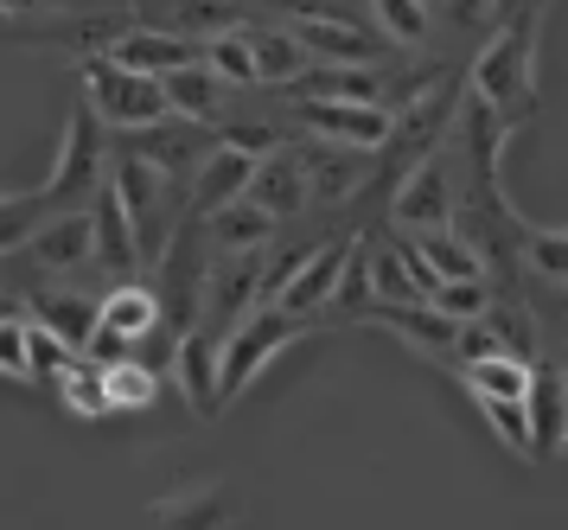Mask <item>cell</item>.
Masks as SVG:
<instances>
[{"instance_id":"1","label":"cell","mask_w":568,"mask_h":530,"mask_svg":"<svg viewBox=\"0 0 568 530\" xmlns=\"http://www.w3.org/2000/svg\"><path fill=\"white\" fill-rule=\"evenodd\" d=\"M103 173H109V128L97 122L90 109H71L45 186H32V192H0V256L20 250L45 218L90 204V192L103 186Z\"/></svg>"},{"instance_id":"2","label":"cell","mask_w":568,"mask_h":530,"mask_svg":"<svg viewBox=\"0 0 568 530\" xmlns=\"http://www.w3.org/2000/svg\"><path fill=\"white\" fill-rule=\"evenodd\" d=\"M542 13H549V0H524L517 13L486 32V46L473 51V64H466V90L498 109V122L505 128H524L537 116V32H542Z\"/></svg>"},{"instance_id":"3","label":"cell","mask_w":568,"mask_h":530,"mask_svg":"<svg viewBox=\"0 0 568 530\" xmlns=\"http://www.w3.org/2000/svg\"><path fill=\"white\" fill-rule=\"evenodd\" d=\"M307 332H320V320H307V313H287V307L275 301H256L243 320L231 327V339H224V352H217V409L236 403L250 383L268 371V358L287 352L294 339H307Z\"/></svg>"},{"instance_id":"4","label":"cell","mask_w":568,"mask_h":530,"mask_svg":"<svg viewBox=\"0 0 568 530\" xmlns=\"http://www.w3.org/2000/svg\"><path fill=\"white\" fill-rule=\"evenodd\" d=\"M78 77H83V109H90L109 134H129V128H148V122H160V116H173V109H166V83L129 71V64H115L109 51L78 58Z\"/></svg>"},{"instance_id":"5","label":"cell","mask_w":568,"mask_h":530,"mask_svg":"<svg viewBox=\"0 0 568 530\" xmlns=\"http://www.w3.org/2000/svg\"><path fill=\"white\" fill-rule=\"evenodd\" d=\"M166 327V301H160L154 281H109L103 301H97V327H90V358H122V352H141L148 339H160Z\"/></svg>"},{"instance_id":"6","label":"cell","mask_w":568,"mask_h":530,"mask_svg":"<svg viewBox=\"0 0 568 530\" xmlns=\"http://www.w3.org/2000/svg\"><path fill=\"white\" fill-rule=\"evenodd\" d=\"M7 262L32 269V288H27V294H39L45 281H78L83 269H97L90 204H78V211H58V218H45V224L32 230V237L20 243V250H7Z\"/></svg>"},{"instance_id":"7","label":"cell","mask_w":568,"mask_h":530,"mask_svg":"<svg viewBox=\"0 0 568 530\" xmlns=\"http://www.w3.org/2000/svg\"><path fill=\"white\" fill-rule=\"evenodd\" d=\"M454 199H460V186H454V160L447 148H428L422 160H409L403 173H396V192H389V230H440L454 224Z\"/></svg>"},{"instance_id":"8","label":"cell","mask_w":568,"mask_h":530,"mask_svg":"<svg viewBox=\"0 0 568 530\" xmlns=\"http://www.w3.org/2000/svg\"><path fill=\"white\" fill-rule=\"evenodd\" d=\"M282 116L307 128L320 141H345V148L384 153L389 141V109L384 102H352V97H282Z\"/></svg>"},{"instance_id":"9","label":"cell","mask_w":568,"mask_h":530,"mask_svg":"<svg viewBox=\"0 0 568 530\" xmlns=\"http://www.w3.org/2000/svg\"><path fill=\"white\" fill-rule=\"evenodd\" d=\"M90 237H97V276L103 281H129V276H141V237H134V218H129V204H122V192L109 186V173H103V186L90 192Z\"/></svg>"},{"instance_id":"10","label":"cell","mask_w":568,"mask_h":530,"mask_svg":"<svg viewBox=\"0 0 568 530\" xmlns=\"http://www.w3.org/2000/svg\"><path fill=\"white\" fill-rule=\"evenodd\" d=\"M524 416H530V460L568 454V378L556 371V358H537L530 364Z\"/></svg>"},{"instance_id":"11","label":"cell","mask_w":568,"mask_h":530,"mask_svg":"<svg viewBox=\"0 0 568 530\" xmlns=\"http://www.w3.org/2000/svg\"><path fill=\"white\" fill-rule=\"evenodd\" d=\"M358 250V237H338V243H313L301 262H294V276L282 281V294H275V307H287V313H307V320H320V307L333 301L338 276H345V256ZM326 332V327H320Z\"/></svg>"},{"instance_id":"12","label":"cell","mask_w":568,"mask_h":530,"mask_svg":"<svg viewBox=\"0 0 568 530\" xmlns=\"http://www.w3.org/2000/svg\"><path fill=\"white\" fill-rule=\"evenodd\" d=\"M250 199L282 224V218H301L313 211V192H307V167H301V148H268L256 153V167H250V186H243Z\"/></svg>"},{"instance_id":"13","label":"cell","mask_w":568,"mask_h":530,"mask_svg":"<svg viewBox=\"0 0 568 530\" xmlns=\"http://www.w3.org/2000/svg\"><path fill=\"white\" fill-rule=\"evenodd\" d=\"M294 32H301L307 58H326V64H384V58H396V46L384 32H371L364 20H294Z\"/></svg>"},{"instance_id":"14","label":"cell","mask_w":568,"mask_h":530,"mask_svg":"<svg viewBox=\"0 0 568 530\" xmlns=\"http://www.w3.org/2000/svg\"><path fill=\"white\" fill-rule=\"evenodd\" d=\"M199 230H205L211 256H250V250H268V243H275V218H268L250 192H236L231 204L205 211V218H199Z\"/></svg>"},{"instance_id":"15","label":"cell","mask_w":568,"mask_h":530,"mask_svg":"<svg viewBox=\"0 0 568 530\" xmlns=\"http://www.w3.org/2000/svg\"><path fill=\"white\" fill-rule=\"evenodd\" d=\"M250 167H256V153L231 148V141H217V148L199 160V173H192V186H185V218H205V211H217V204H231L243 186H250Z\"/></svg>"},{"instance_id":"16","label":"cell","mask_w":568,"mask_h":530,"mask_svg":"<svg viewBox=\"0 0 568 530\" xmlns=\"http://www.w3.org/2000/svg\"><path fill=\"white\" fill-rule=\"evenodd\" d=\"M160 83H166V109H173V116H185V122H211V128H217V116H224L231 97H236L205 58H192V64H180V71H166Z\"/></svg>"},{"instance_id":"17","label":"cell","mask_w":568,"mask_h":530,"mask_svg":"<svg viewBox=\"0 0 568 530\" xmlns=\"http://www.w3.org/2000/svg\"><path fill=\"white\" fill-rule=\"evenodd\" d=\"M109 58L129 64V71H141V77H166V71H180V64L199 58V39H185V32H160V26H129V32L109 46Z\"/></svg>"},{"instance_id":"18","label":"cell","mask_w":568,"mask_h":530,"mask_svg":"<svg viewBox=\"0 0 568 530\" xmlns=\"http://www.w3.org/2000/svg\"><path fill=\"white\" fill-rule=\"evenodd\" d=\"M243 39H250V51H256V77L262 83H294V77L307 71V46H301V32L287 20H262V13H250L243 20Z\"/></svg>"},{"instance_id":"19","label":"cell","mask_w":568,"mask_h":530,"mask_svg":"<svg viewBox=\"0 0 568 530\" xmlns=\"http://www.w3.org/2000/svg\"><path fill=\"white\" fill-rule=\"evenodd\" d=\"M301 167H307V192L313 204H338L352 199V186L364 179V167H371V153L364 148H326V141H301Z\"/></svg>"},{"instance_id":"20","label":"cell","mask_w":568,"mask_h":530,"mask_svg":"<svg viewBox=\"0 0 568 530\" xmlns=\"http://www.w3.org/2000/svg\"><path fill=\"white\" fill-rule=\"evenodd\" d=\"M231 518H236L231 486H173L166 499L141 511V524H231Z\"/></svg>"},{"instance_id":"21","label":"cell","mask_w":568,"mask_h":530,"mask_svg":"<svg viewBox=\"0 0 568 530\" xmlns=\"http://www.w3.org/2000/svg\"><path fill=\"white\" fill-rule=\"evenodd\" d=\"M103 364V390H109V409L115 416H141V409L160 403V371L154 364H141V352H122V358H97Z\"/></svg>"},{"instance_id":"22","label":"cell","mask_w":568,"mask_h":530,"mask_svg":"<svg viewBox=\"0 0 568 530\" xmlns=\"http://www.w3.org/2000/svg\"><path fill=\"white\" fill-rule=\"evenodd\" d=\"M52 390H58V403L71 409L78 422H109V416H115V409H109V390H103V364H97L90 352L71 358V364L58 371Z\"/></svg>"},{"instance_id":"23","label":"cell","mask_w":568,"mask_h":530,"mask_svg":"<svg viewBox=\"0 0 568 530\" xmlns=\"http://www.w3.org/2000/svg\"><path fill=\"white\" fill-rule=\"evenodd\" d=\"M415 250H422V262L435 269L440 281H454V276H486V256L473 250V237L454 224H440V230H415L409 237Z\"/></svg>"},{"instance_id":"24","label":"cell","mask_w":568,"mask_h":530,"mask_svg":"<svg viewBox=\"0 0 568 530\" xmlns=\"http://www.w3.org/2000/svg\"><path fill=\"white\" fill-rule=\"evenodd\" d=\"M199 58H205L231 90H256L262 83L256 77V51H250V39H243V20L224 26V32H205V39H199Z\"/></svg>"},{"instance_id":"25","label":"cell","mask_w":568,"mask_h":530,"mask_svg":"<svg viewBox=\"0 0 568 530\" xmlns=\"http://www.w3.org/2000/svg\"><path fill=\"white\" fill-rule=\"evenodd\" d=\"M364 269H371V301H422V288L409 276V256L403 243H364Z\"/></svg>"},{"instance_id":"26","label":"cell","mask_w":568,"mask_h":530,"mask_svg":"<svg viewBox=\"0 0 568 530\" xmlns=\"http://www.w3.org/2000/svg\"><path fill=\"white\" fill-rule=\"evenodd\" d=\"M517 262H524V269H537L542 281L568 288V230H537V224H524V230H517Z\"/></svg>"},{"instance_id":"27","label":"cell","mask_w":568,"mask_h":530,"mask_svg":"<svg viewBox=\"0 0 568 530\" xmlns=\"http://www.w3.org/2000/svg\"><path fill=\"white\" fill-rule=\"evenodd\" d=\"M27 352H32V383H58V371L78 358L71 339H58L45 320H27Z\"/></svg>"},{"instance_id":"28","label":"cell","mask_w":568,"mask_h":530,"mask_svg":"<svg viewBox=\"0 0 568 530\" xmlns=\"http://www.w3.org/2000/svg\"><path fill=\"white\" fill-rule=\"evenodd\" d=\"M377 26L389 32V46H422L428 39V7L422 0H371Z\"/></svg>"},{"instance_id":"29","label":"cell","mask_w":568,"mask_h":530,"mask_svg":"<svg viewBox=\"0 0 568 530\" xmlns=\"http://www.w3.org/2000/svg\"><path fill=\"white\" fill-rule=\"evenodd\" d=\"M27 320H32V313H20V320H0V378H7V383H32Z\"/></svg>"},{"instance_id":"30","label":"cell","mask_w":568,"mask_h":530,"mask_svg":"<svg viewBox=\"0 0 568 530\" xmlns=\"http://www.w3.org/2000/svg\"><path fill=\"white\" fill-rule=\"evenodd\" d=\"M447 32H460V39H486L491 32V0H440L435 7Z\"/></svg>"},{"instance_id":"31","label":"cell","mask_w":568,"mask_h":530,"mask_svg":"<svg viewBox=\"0 0 568 530\" xmlns=\"http://www.w3.org/2000/svg\"><path fill=\"white\" fill-rule=\"evenodd\" d=\"M97 0H0V20H32V13H83Z\"/></svg>"},{"instance_id":"32","label":"cell","mask_w":568,"mask_h":530,"mask_svg":"<svg viewBox=\"0 0 568 530\" xmlns=\"http://www.w3.org/2000/svg\"><path fill=\"white\" fill-rule=\"evenodd\" d=\"M27 313V294H13V288H0V320H20Z\"/></svg>"},{"instance_id":"33","label":"cell","mask_w":568,"mask_h":530,"mask_svg":"<svg viewBox=\"0 0 568 530\" xmlns=\"http://www.w3.org/2000/svg\"><path fill=\"white\" fill-rule=\"evenodd\" d=\"M549 358H556V371H562V378H568V327L556 332V352H549Z\"/></svg>"},{"instance_id":"34","label":"cell","mask_w":568,"mask_h":530,"mask_svg":"<svg viewBox=\"0 0 568 530\" xmlns=\"http://www.w3.org/2000/svg\"><path fill=\"white\" fill-rule=\"evenodd\" d=\"M422 7H428V13H435V7H440V0H422Z\"/></svg>"},{"instance_id":"35","label":"cell","mask_w":568,"mask_h":530,"mask_svg":"<svg viewBox=\"0 0 568 530\" xmlns=\"http://www.w3.org/2000/svg\"><path fill=\"white\" fill-rule=\"evenodd\" d=\"M562 307H568V288H562Z\"/></svg>"}]
</instances>
